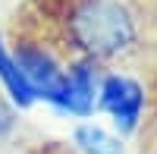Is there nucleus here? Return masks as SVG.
I'll return each instance as SVG.
<instances>
[{"label":"nucleus","instance_id":"39448f33","mask_svg":"<svg viewBox=\"0 0 157 154\" xmlns=\"http://www.w3.org/2000/svg\"><path fill=\"white\" fill-rule=\"evenodd\" d=\"M0 85H3L13 107H32L35 104V91L29 88L25 75L19 72L16 60H13V50L3 44V35H0Z\"/></svg>","mask_w":157,"mask_h":154},{"label":"nucleus","instance_id":"423d86ee","mask_svg":"<svg viewBox=\"0 0 157 154\" xmlns=\"http://www.w3.org/2000/svg\"><path fill=\"white\" fill-rule=\"evenodd\" d=\"M75 148L82 154H123L120 138L110 135L107 129H101L94 123H82L75 129Z\"/></svg>","mask_w":157,"mask_h":154},{"label":"nucleus","instance_id":"f03ea898","mask_svg":"<svg viewBox=\"0 0 157 154\" xmlns=\"http://www.w3.org/2000/svg\"><path fill=\"white\" fill-rule=\"evenodd\" d=\"M13 60H16L19 72L25 75L29 88L35 91V101L41 98L47 104H54V107L63 104L66 66L47 50V44L35 41V38H19L16 47H13Z\"/></svg>","mask_w":157,"mask_h":154},{"label":"nucleus","instance_id":"6e6552de","mask_svg":"<svg viewBox=\"0 0 157 154\" xmlns=\"http://www.w3.org/2000/svg\"><path fill=\"white\" fill-rule=\"evenodd\" d=\"M145 154H157V135H154L151 142H148V148H145Z\"/></svg>","mask_w":157,"mask_h":154},{"label":"nucleus","instance_id":"20e7f679","mask_svg":"<svg viewBox=\"0 0 157 154\" xmlns=\"http://www.w3.org/2000/svg\"><path fill=\"white\" fill-rule=\"evenodd\" d=\"M101 82L104 75L98 69L94 60L75 57L66 66V88H63V104L60 110L75 113V117H88L98 107V94H101Z\"/></svg>","mask_w":157,"mask_h":154},{"label":"nucleus","instance_id":"7ed1b4c3","mask_svg":"<svg viewBox=\"0 0 157 154\" xmlns=\"http://www.w3.org/2000/svg\"><path fill=\"white\" fill-rule=\"evenodd\" d=\"M98 110L110 113L113 126L123 135L135 132L141 123V110H145V88H141V82L129 79V75H120V72L104 75L101 94H98Z\"/></svg>","mask_w":157,"mask_h":154},{"label":"nucleus","instance_id":"f257e3e1","mask_svg":"<svg viewBox=\"0 0 157 154\" xmlns=\"http://www.w3.org/2000/svg\"><path fill=\"white\" fill-rule=\"evenodd\" d=\"M66 41L85 60H116L138 41V22L126 0H75L66 19Z\"/></svg>","mask_w":157,"mask_h":154},{"label":"nucleus","instance_id":"0eeeda50","mask_svg":"<svg viewBox=\"0 0 157 154\" xmlns=\"http://www.w3.org/2000/svg\"><path fill=\"white\" fill-rule=\"evenodd\" d=\"M13 129H16V107L0 94V142H3Z\"/></svg>","mask_w":157,"mask_h":154}]
</instances>
